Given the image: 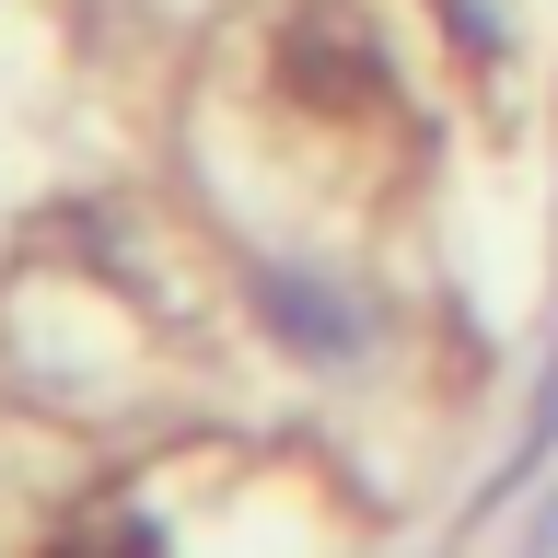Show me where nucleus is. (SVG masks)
<instances>
[{
  "label": "nucleus",
  "instance_id": "4",
  "mask_svg": "<svg viewBox=\"0 0 558 558\" xmlns=\"http://www.w3.org/2000/svg\"><path fill=\"white\" fill-rule=\"evenodd\" d=\"M523 558H558V488L535 500V523H523Z\"/></svg>",
  "mask_w": 558,
  "mask_h": 558
},
{
  "label": "nucleus",
  "instance_id": "1",
  "mask_svg": "<svg viewBox=\"0 0 558 558\" xmlns=\"http://www.w3.org/2000/svg\"><path fill=\"white\" fill-rule=\"evenodd\" d=\"M268 314L291 326V338H314V349H349V314H326L303 279H268Z\"/></svg>",
  "mask_w": 558,
  "mask_h": 558
},
{
  "label": "nucleus",
  "instance_id": "2",
  "mask_svg": "<svg viewBox=\"0 0 558 558\" xmlns=\"http://www.w3.org/2000/svg\"><path fill=\"white\" fill-rule=\"evenodd\" d=\"M442 24L477 47V59H500V0H442Z\"/></svg>",
  "mask_w": 558,
  "mask_h": 558
},
{
  "label": "nucleus",
  "instance_id": "3",
  "mask_svg": "<svg viewBox=\"0 0 558 558\" xmlns=\"http://www.w3.org/2000/svg\"><path fill=\"white\" fill-rule=\"evenodd\" d=\"M59 558H151V523H117V535H70Z\"/></svg>",
  "mask_w": 558,
  "mask_h": 558
}]
</instances>
